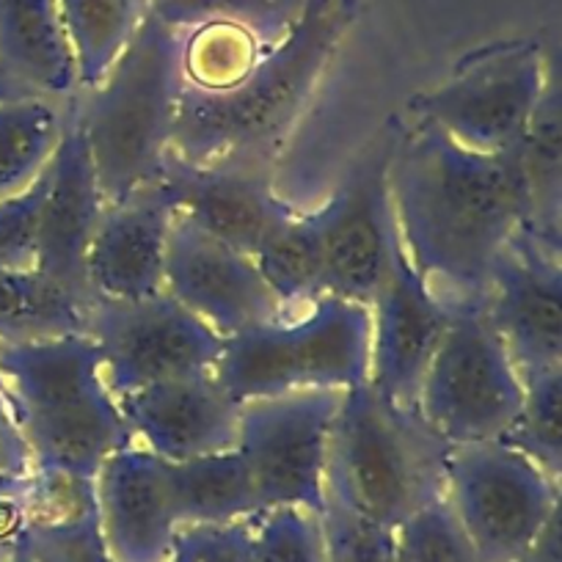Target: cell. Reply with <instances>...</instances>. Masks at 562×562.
Returning <instances> with one entry per match:
<instances>
[{
    "label": "cell",
    "instance_id": "6da1fadb",
    "mask_svg": "<svg viewBox=\"0 0 562 562\" xmlns=\"http://www.w3.org/2000/svg\"><path fill=\"white\" fill-rule=\"evenodd\" d=\"M394 229L411 268L445 306L483 310L491 270L529 224L518 147L474 153L411 119L389 164Z\"/></svg>",
    "mask_w": 562,
    "mask_h": 562
},
{
    "label": "cell",
    "instance_id": "7a4b0ae2",
    "mask_svg": "<svg viewBox=\"0 0 562 562\" xmlns=\"http://www.w3.org/2000/svg\"><path fill=\"white\" fill-rule=\"evenodd\" d=\"M356 20V0H306L299 23L229 91L186 86L171 153L188 164L276 160Z\"/></svg>",
    "mask_w": 562,
    "mask_h": 562
},
{
    "label": "cell",
    "instance_id": "3957f363",
    "mask_svg": "<svg viewBox=\"0 0 562 562\" xmlns=\"http://www.w3.org/2000/svg\"><path fill=\"white\" fill-rule=\"evenodd\" d=\"M0 392L40 477L94 483L105 458L135 441L89 334L0 342Z\"/></svg>",
    "mask_w": 562,
    "mask_h": 562
},
{
    "label": "cell",
    "instance_id": "277c9868",
    "mask_svg": "<svg viewBox=\"0 0 562 562\" xmlns=\"http://www.w3.org/2000/svg\"><path fill=\"white\" fill-rule=\"evenodd\" d=\"M182 36L147 12L100 86L72 97L105 204L158 180L171 153L186 89Z\"/></svg>",
    "mask_w": 562,
    "mask_h": 562
},
{
    "label": "cell",
    "instance_id": "5b68a950",
    "mask_svg": "<svg viewBox=\"0 0 562 562\" xmlns=\"http://www.w3.org/2000/svg\"><path fill=\"white\" fill-rule=\"evenodd\" d=\"M452 447L419 411L378 394L370 383L345 389L326 458V496L397 529L416 510L445 499Z\"/></svg>",
    "mask_w": 562,
    "mask_h": 562
},
{
    "label": "cell",
    "instance_id": "8992f818",
    "mask_svg": "<svg viewBox=\"0 0 562 562\" xmlns=\"http://www.w3.org/2000/svg\"><path fill=\"white\" fill-rule=\"evenodd\" d=\"M370 306L321 295L299 315L226 339L213 375L237 403L301 389H353L370 375Z\"/></svg>",
    "mask_w": 562,
    "mask_h": 562
},
{
    "label": "cell",
    "instance_id": "52a82bcc",
    "mask_svg": "<svg viewBox=\"0 0 562 562\" xmlns=\"http://www.w3.org/2000/svg\"><path fill=\"white\" fill-rule=\"evenodd\" d=\"M524 400L521 372L483 310H456L422 375L416 411L450 447L499 441Z\"/></svg>",
    "mask_w": 562,
    "mask_h": 562
},
{
    "label": "cell",
    "instance_id": "ba28073f",
    "mask_svg": "<svg viewBox=\"0 0 562 562\" xmlns=\"http://www.w3.org/2000/svg\"><path fill=\"white\" fill-rule=\"evenodd\" d=\"M445 499L477 562H513L562 507L560 483L505 441L452 447Z\"/></svg>",
    "mask_w": 562,
    "mask_h": 562
},
{
    "label": "cell",
    "instance_id": "9c48e42d",
    "mask_svg": "<svg viewBox=\"0 0 562 562\" xmlns=\"http://www.w3.org/2000/svg\"><path fill=\"white\" fill-rule=\"evenodd\" d=\"M554 64L538 42L491 45L458 64L456 75L408 102L416 119H428L474 153H507L524 138Z\"/></svg>",
    "mask_w": 562,
    "mask_h": 562
},
{
    "label": "cell",
    "instance_id": "30bf717a",
    "mask_svg": "<svg viewBox=\"0 0 562 562\" xmlns=\"http://www.w3.org/2000/svg\"><path fill=\"white\" fill-rule=\"evenodd\" d=\"M342 394L345 389H301L243 403L237 452L262 510H323L328 441Z\"/></svg>",
    "mask_w": 562,
    "mask_h": 562
},
{
    "label": "cell",
    "instance_id": "8fae6325",
    "mask_svg": "<svg viewBox=\"0 0 562 562\" xmlns=\"http://www.w3.org/2000/svg\"><path fill=\"white\" fill-rule=\"evenodd\" d=\"M86 334L94 339L113 397L169 378L213 372L226 342L166 290L138 301L94 295L86 312Z\"/></svg>",
    "mask_w": 562,
    "mask_h": 562
},
{
    "label": "cell",
    "instance_id": "7c38bea8",
    "mask_svg": "<svg viewBox=\"0 0 562 562\" xmlns=\"http://www.w3.org/2000/svg\"><path fill=\"white\" fill-rule=\"evenodd\" d=\"M403 124L392 119L350 164L328 202L312 210L321 232L326 295L370 306L381 290L397 246L389 199V164Z\"/></svg>",
    "mask_w": 562,
    "mask_h": 562
},
{
    "label": "cell",
    "instance_id": "4fadbf2b",
    "mask_svg": "<svg viewBox=\"0 0 562 562\" xmlns=\"http://www.w3.org/2000/svg\"><path fill=\"white\" fill-rule=\"evenodd\" d=\"M164 290L221 339L288 315L248 254L180 213L171 221Z\"/></svg>",
    "mask_w": 562,
    "mask_h": 562
},
{
    "label": "cell",
    "instance_id": "5bb4252c",
    "mask_svg": "<svg viewBox=\"0 0 562 562\" xmlns=\"http://www.w3.org/2000/svg\"><path fill=\"white\" fill-rule=\"evenodd\" d=\"M483 315L518 372L562 367L560 248L521 226L491 270Z\"/></svg>",
    "mask_w": 562,
    "mask_h": 562
},
{
    "label": "cell",
    "instance_id": "9a60e30c",
    "mask_svg": "<svg viewBox=\"0 0 562 562\" xmlns=\"http://www.w3.org/2000/svg\"><path fill=\"white\" fill-rule=\"evenodd\" d=\"M175 210L218 240L254 257L259 243L295 213L273 188V160L229 158L188 164L169 153L158 175Z\"/></svg>",
    "mask_w": 562,
    "mask_h": 562
},
{
    "label": "cell",
    "instance_id": "2e32d148",
    "mask_svg": "<svg viewBox=\"0 0 562 562\" xmlns=\"http://www.w3.org/2000/svg\"><path fill=\"white\" fill-rule=\"evenodd\" d=\"M105 210L94 164H91L86 133L69 100L67 127L58 149L47 166V193L42 202L40 232H36L34 270L69 299L89 306L94 301L89 290V248L97 224Z\"/></svg>",
    "mask_w": 562,
    "mask_h": 562
},
{
    "label": "cell",
    "instance_id": "e0dca14e",
    "mask_svg": "<svg viewBox=\"0 0 562 562\" xmlns=\"http://www.w3.org/2000/svg\"><path fill=\"white\" fill-rule=\"evenodd\" d=\"M97 532L108 562H171L180 521L169 463L138 441L105 458L94 477Z\"/></svg>",
    "mask_w": 562,
    "mask_h": 562
},
{
    "label": "cell",
    "instance_id": "ac0fdd59",
    "mask_svg": "<svg viewBox=\"0 0 562 562\" xmlns=\"http://www.w3.org/2000/svg\"><path fill=\"white\" fill-rule=\"evenodd\" d=\"M370 375L367 383L383 397L416 408V394L430 356L439 348L452 321L450 306L441 304L405 257L403 246L392 251L381 290L370 304Z\"/></svg>",
    "mask_w": 562,
    "mask_h": 562
},
{
    "label": "cell",
    "instance_id": "d6986e66",
    "mask_svg": "<svg viewBox=\"0 0 562 562\" xmlns=\"http://www.w3.org/2000/svg\"><path fill=\"white\" fill-rule=\"evenodd\" d=\"M127 428L140 447L166 463L193 461L235 450L240 408L213 372L169 378L116 397Z\"/></svg>",
    "mask_w": 562,
    "mask_h": 562
},
{
    "label": "cell",
    "instance_id": "ffe728a7",
    "mask_svg": "<svg viewBox=\"0 0 562 562\" xmlns=\"http://www.w3.org/2000/svg\"><path fill=\"white\" fill-rule=\"evenodd\" d=\"M175 215V204L155 180L122 202L105 204L86 262L91 295L138 301L164 293L166 248Z\"/></svg>",
    "mask_w": 562,
    "mask_h": 562
},
{
    "label": "cell",
    "instance_id": "44dd1931",
    "mask_svg": "<svg viewBox=\"0 0 562 562\" xmlns=\"http://www.w3.org/2000/svg\"><path fill=\"white\" fill-rule=\"evenodd\" d=\"M0 80L53 100L78 94L58 0H0Z\"/></svg>",
    "mask_w": 562,
    "mask_h": 562
},
{
    "label": "cell",
    "instance_id": "7402d4cb",
    "mask_svg": "<svg viewBox=\"0 0 562 562\" xmlns=\"http://www.w3.org/2000/svg\"><path fill=\"white\" fill-rule=\"evenodd\" d=\"M169 477L180 529L226 527L262 513L251 472L237 447L169 463Z\"/></svg>",
    "mask_w": 562,
    "mask_h": 562
},
{
    "label": "cell",
    "instance_id": "603a6c76",
    "mask_svg": "<svg viewBox=\"0 0 562 562\" xmlns=\"http://www.w3.org/2000/svg\"><path fill=\"white\" fill-rule=\"evenodd\" d=\"M518 164L529 199V229L549 246L560 248L562 215V97L557 69L535 105L524 138L518 140Z\"/></svg>",
    "mask_w": 562,
    "mask_h": 562
},
{
    "label": "cell",
    "instance_id": "cb8c5ba5",
    "mask_svg": "<svg viewBox=\"0 0 562 562\" xmlns=\"http://www.w3.org/2000/svg\"><path fill=\"white\" fill-rule=\"evenodd\" d=\"M69 100L25 94L0 100V202L40 180L67 127Z\"/></svg>",
    "mask_w": 562,
    "mask_h": 562
},
{
    "label": "cell",
    "instance_id": "d4e9b609",
    "mask_svg": "<svg viewBox=\"0 0 562 562\" xmlns=\"http://www.w3.org/2000/svg\"><path fill=\"white\" fill-rule=\"evenodd\" d=\"M58 12L75 58L78 91H89L100 86L133 40L149 0H58Z\"/></svg>",
    "mask_w": 562,
    "mask_h": 562
},
{
    "label": "cell",
    "instance_id": "484cf974",
    "mask_svg": "<svg viewBox=\"0 0 562 562\" xmlns=\"http://www.w3.org/2000/svg\"><path fill=\"white\" fill-rule=\"evenodd\" d=\"M251 259L288 315L301 306L306 310L326 295V270L315 213L295 210L259 243Z\"/></svg>",
    "mask_w": 562,
    "mask_h": 562
},
{
    "label": "cell",
    "instance_id": "4316f807",
    "mask_svg": "<svg viewBox=\"0 0 562 562\" xmlns=\"http://www.w3.org/2000/svg\"><path fill=\"white\" fill-rule=\"evenodd\" d=\"M86 312L36 270H0V342L86 334Z\"/></svg>",
    "mask_w": 562,
    "mask_h": 562
},
{
    "label": "cell",
    "instance_id": "83f0119b",
    "mask_svg": "<svg viewBox=\"0 0 562 562\" xmlns=\"http://www.w3.org/2000/svg\"><path fill=\"white\" fill-rule=\"evenodd\" d=\"M306 0H149V12L177 31L199 25H237L276 47L290 34L304 12Z\"/></svg>",
    "mask_w": 562,
    "mask_h": 562
},
{
    "label": "cell",
    "instance_id": "f1b7e54d",
    "mask_svg": "<svg viewBox=\"0 0 562 562\" xmlns=\"http://www.w3.org/2000/svg\"><path fill=\"white\" fill-rule=\"evenodd\" d=\"M524 400L499 441L524 452L551 480L562 477V367L521 372Z\"/></svg>",
    "mask_w": 562,
    "mask_h": 562
},
{
    "label": "cell",
    "instance_id": "f546056e",
    "mask_svg": "<svg viewBox=\"0 0 562 562\" xmlns=\"http://www.w3.org/2000/svg\"><path fill=\"white\" fill-rule=\"evenodd\" d=\"M182 34V75L186 86L199 91L235 89L270 50L237 25H199Z\"/></svg>",
    "mask_w": 562,
    "mask_h": 562
},
{
    "label": "cell",
    "instance_id": "4dcf8cb0",
    "mask_svg": "<svg viewBox=\"0 0 562 562\" xmlns=\"http://www.w3.org/2000/svg\"><path fill=\"white\" fill-rule=\"evenodd\" d=\"M254 562H328L321 513L270 507L246 521Z\"/></svg>",
    "mask_w": 562,
    "mask_h": 562
},
{
    "label": "cell",
    "instance_id": "1f68e13d",
    "mask_svg": "<svg viewBox=\"0 0 562 562\" xmlns=\"http://www.w3.org/2000/svg\"><path fill=\"white\" fill-rule=\"evenodd\" d=\"M397 562H477V557L447 499H436L397 527Z\"/></svg>",
    "mask_w": 562,
    "mask_h": 562
},
{
    "label": "cell",
    "instance_id": "d6a6232c",
    "mask_svg": "<svg viewBox=\"0 0 562 562\" xmlns=\"http://www.w3.org/2000/svg\"><path fill=\"white\" fill-rule=\"evenodd\" d=\"M328 562H397V529L370 521L326 496L321 510Z\"/></svg>",
    "mask_w": 562,
    "mask_h": 562
},
{
    "label": "cell",
    "instance_id": "836d02e7",
    "mask_svg": "<svg viewBox=\"0 0 562 562\" xmlns=\"http://www.w3.org/2000/svg\"><path fill=\"white\" fill-rule=\"evenodd\" d=\"M47 193V169L18 196L0 202V270H34L36 232Z\"/></svg>",
    "mask_w": 562,
    "mask_h": 562
},
{
    "label": "cell",
    "instance_id": "e575fe53",
    "mask_svg": "<svg viewBox=\"0 0 562 562\" xmlns=\"http://www.w3.org/2000/svg\"><path fill=\"white\" fill-rule=\"evenodd\" d=\"M175 562H254L246 521L180 529Z\"/></svg>",
    "mask_w": 562,
    "mask_h": 562
},
{
    "label": "cell",
    "instance_id": "d590c367",
    "mask_svg": "<svg viewBox=\"0 0 562 562\" xmlns=\"http://www.w3.org/2000/svg\"><path fill=\"white\" fill-rule=\"evenodd\" d=\"M31 485H34V458L7 397L0 394V499H25Z\"/></svg>",
    "mask_w": 562,
    "mask_h": 562
},
{
    "label": "cell",
    "instance_id": "8d00e7d4",
    "mask_svg": "<svg viewBox=\"0 0 562 562\" xmlns=\"http://www.w3.org/2000/svg\"><path fill=\"white\" fill-rule=\"evenodd\" d=\"M29 524V507L23 499H0V562H9L23 551Z\"/></svg>",
    "mask_w": 562,
    "mask_h": 562
},
{
    "label": "cell",
    "instance_id": "74e56055",
    "mask_svg": "<svg viewBox=\"0 0 562 562\" xmlns=\"http://www.w3.org/2000/svg\"><path fill=\"white\" fill-rule=\"evenodd\" d=\"M513 562H562V507H557L554 516L538 532V538Z\"/></svg>",
    "mask_w": 562,
    "mask_h": 562
},
{
    "label": "cell",
    "instance_id": "f35d334b",
    "mask_svg": "<svg viewBox=\"0 0 562 562\" xmlns=\"http://www.w3.org/2000/svg\"><path fill=\"white\" fill-rule=\"evenodd\" d=\"M12 97H25V91H20L18 86L0 80V100H12Z\"/></svg>",
    "mask_w": 562,
    "mask_h": 562
},
{
    "label": "cell",
    "instance_id": "ab89813d",
    "mask_svg": "<svg viewBox=\"0 0 562 562\" xmlns=\"http://www.w3.org/2000/svg\"><path fill=\"white\" fill-rule=\"evenodd\" d=\"M9 562H36V560L29 554V551H20V554H14Z\"/></svg>",
    "mask_w": 562,
    "mask_h": 562
},
{
    "label": "cell",
    "instance_id": "60d3db41",
    "mask_svg": "<svg viewBox=\"0 0 562 562\" xmlns=\"http://www.w3.org/2000/svg\"><path fill=\"white\" fill-rule=\"evenodd\" d=\"M171 562H175V560H171Z\"/></svg>",
    "mask_w": 562,
    "mask_h": 562
},
{
    "label": "cell",
    "instance_id": "b9f144b4",
    "mask_svg": "<svg viewBox=\"0 0 562 562\" xmlns=\"http://www.w3.org/2000/svg\"><path fill=\"white\" fill-rule=\"evenodd\" d=\"M0 394H3V392H0Z\"/></svg>",
    "mask_w": 562,
    "mask_h": 562
}]
</instances>
